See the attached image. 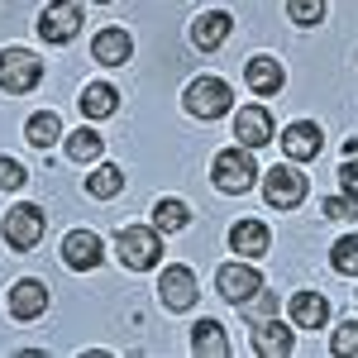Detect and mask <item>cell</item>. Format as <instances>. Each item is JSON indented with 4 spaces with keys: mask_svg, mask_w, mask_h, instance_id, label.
<instances>
[{
    "mask_svg": "<svg viewBox=\"0 0 358 358\" xmlns=\"http://www.w3.org/2000/svg\"><path fill=\"white\" fill-rule=\"evenodd\" d=\"M210 177H215V187L229 196L248 192L253 182H258V163H253V148L244 143H234V148H220L215 153V163H210Z\"/></svg>",
    "mask_w": 358,
    "mask_h": 358,
    "instance_id": "1",
    "label": "cell"
},
{
    "mask_svg": "<svg viewBox=\"0 0 358 358\" xmlns=\"http://www.w3.org/2000/svg\"><path fill=\"white\" fill-rule=\"evenodd\" d=\"M115 253H120V263H124L129 273H148V268H158V253H163L158 224H153V229H143V224H129V229H120V239H115Z\"/></svg>",
    "mask_w": 358,
    "mask_h": 358,
    "instance_id": "2",
    "label": "cell"
},
{
    "mask_svg": "<svg viewBox=\"0 0 358 358\" xmlns=\"http://www.w3.org/2000/svg\"><path fill=\"white\" fill-rule=\"evenodd\" d=\"M38 82H43V62L29 53V48H5V53H0V91L24 96V91H34Z\"/></svg>",
    "mask_w": 358,
    "mask_h": 358,
    "instance_id": "3",
    "label": "cell"
},
{
    "mask_svg": "<svg viewBox=\"0 0 358 358\" xmlns=\"http://www.w3.org/2000/svg\"><path fill=\"white\" fill-rule=\"evenodd\" d=\"M229 101H234V91L220 77H196L187 86V110L196 120H220V115H229Z\"/></svg>",
    "mask_w": 358,
    "mask_h": 358,
    "instance_id": "4",
    "label": "cell"
},
{
    "mask_svg": "<svg viewBox=\"0 0 358 358\" xmlns=\"http://www.w3.org/2000/svg\"><path fill=\"white\" fill-rule=\"evenodd\" d=\"M263 201H268L273 210H292V206H301V201H306L301 167H282V163H277L273 172L263 177Z\"/></svg>",
    "mask_w": 358,
    "mask_h": 358,
    "instance_id": "5",
    "label": "cell"
},
{
    "mask_svg": "<svg viewBox=\"0 0 358 358\" xmlns=\"http://www.w3.org/2000/svg\"><path fill=\"white\" fill-rule=\"evenodd\" d=\"M77 34H82V10H77L72 0L43 5V15H38V38H43V43H72Z\"/></svg>",
    "mask_w": 358,
    "mask_h": 358,
    "instance_id": "6",
    "label": "cell"
},
{
    "mask_svg": "<svg viewBox=\"0 0 358 358\" xmlns=\"http://www.w3.org/2000/svg\"><path fill=\"white\" fill-rule=\"evenodd\" d=\"M215 287H220L224 301H234V306H248L253 296H263V277L248 263H224L220 273H215Z\"/></svg>",
    "mask_w": 358,
    "mask_h": 358,
    "instance_id": "7",
    "label": "cell"
},
{
    "mask_svg": "<svg viewBox=\"0 0 358 358\" xmlns=\"http://www.w3.org/2000/svg\"><path fill=\"white\" fill-rule=\"evenodd\" d=\"M43 210H38V206H15V210H10V215H5V224H0V234H5V244L10 248H34L38 244V239H43Z\"/></svg>",
    "mask_w": 358,
    "mask_h": 358,
    "instance_id": "8",
    "label": "cell"
},
{
    "mask_svg": "<svg viewBox=\"0 0 358 358\" xmlns=\"http://www.w3.org/2000/svg\"><path fill=\"white\" fill-rule=\"evenodd\" d=\"M101 258H106V244H101V234H91V229H72V234L62 239V263H67L72 273L101 268Z\"/></svg>",
    "mask_w": 358,
    "mask_h": 358,
    "instance_id": "9",
    "label": "cell"
},
{
    "mask_svg": "<svg viewBox=\"0 0 358 358\" xmlns=\"http://www.w3.org/2000/svg\"><path fill=\"white\" fill-rule=\"evenodd\" d=\"M158 301H163L167 310H192L196 306V273L192 268L172 263V268L158 277Z\"/></svg>",
    "mask_w": 358,
    "mask_h": 358,
    "instance_id": "10",
    "label": "cell"
},
{
    "mask_svg": "<svg viewBox=\"0 0 358 358\" xmlns=\"http://www.w3.org/2000/svg\"><path fill=\"white\" fill-rule=\"evenodd\" d=\"M282 153H287L292 163H310V158H320V124H310V120L287 124V129H282Z\"/></svg>",
    "mask_w": 358,
    "mask_h": 358,
    "instance_id": "11",
    "label": "cell"
},
{
    "mask_svg": "<svg viewBox=\"0 0 358 358\" xmlns=\"http://www.w3.org/2000/svg\"><path fill=\"white\" fill-rule=\"evenodd\" d=\"M229 29H234V20H229L224 10H201L192 20V43L201 53H215L224 38H229Z\"/></svg>",
    "mask_w": 358,
    "mask_h": 358,
    "instance_id": "12",
    "label": "cell"
},
{
    "mask_svg": "<svg viewBox=\"0 0 358 358\" xmlns=\"http://www.w3.org/2000/svg\"><path fill=\"white\" fill-rule=\"evenodd\" d=\"M234 138H239L244 148H263V143H273V115L263 110V106H244V110L234 115Z\"/></svg>",
    "mask_w": 358,
    "mask_h": 358,
    "instance_id": "13",
    "label": "cell"
},
{
    "mask_svg": "<svg viewBox=\"0 0 358 358\" xmlns=\"http://www.w3.org/2000/svg\"><path fill=\"white\" fill-rule=\"evenodd\" d=\"M43 310H48V287H43V282L24 277V282L10 287V315H15V320H38Z\"/></svg>",
    "mask_w": 358,
    "mask_h": 358,
    "instance_id": "14",
    "label": "cell"
},
{
    "mask_svg": "<svg viewBox=\"0 0 358 358\" xmlns=\"http://www.w3.org/2000/svg\"><path fill=\"white\" fill-rule=\"evenodd\" d=\"M91 53H96V62H106V67H124L129 62V53H134V38H129V29H101L96 38H91Z\"/></svg>",
    "mask_w": 358,
    "mask_h": 358,
    "instance_id": "15",
    "label": "cell"
},
{
    "mask_svg": "<svg viewBox=\"0 0 358 358\" xmlns=\"http://www.w3.org/2000/svg\"><path fill=\"white\" fill-rule=\"evenodd\" d=\"M244 82H248L253 96H277L282 82H287V72H282L277 57H248V62H244Z\"/></svg>",
    "mask_w": 358,
    "mask_h": 358,
    "instance_id": "16",
    "label": "cell"
},
{
    "mask_svg": "<svg viewBox=\"0 0 358 358\" xmlns=\"http://www.w3.org/2000/svg\"><path fill=\"white\" fill-rule=\"evenodd\" d=\"M287 315H292V325H301V330H320V325L330 320V301H325L320 292H296V296L287 301Z\"/></svg>",
    "mask_w": 358,
    "mask_h": 358,
    "instance_id": "17",
    "label": "cell"
},
{
    "mask_svg": "<svg viewBox=\"0 0 358 358\" xmlns=\"http://www.w3.org/2000/svg\"><path fill=\"white\" fill-rule=\"evenodd\" d=\"M268 244H273V234H268V224H263V220H239L234 229H229V248L244 253V258H263Z\"/></svg>",
    "mask_w": 358,
    "mask_h": 358,
    "instance_id": "18",
    "label": "cell"
},
{
    "mask_svg": "<svg viewBox=\"0 0 358 358\" xmlns=\"http://www.w3.org/2000/svg\"><path fill=\"white\" fill-rule=\"evenodd\" d=\"M292 344H296V339H292V330H287L282 320H263V325L253 330V349H258L263 358H282V354H292Z\"/></svg>",
    "mask_w": 358,
    "mask_h": 358,
    "instance_id": "19",
    "label": "cell"
},
{
    "mask_svg": "<svg viewBox=\"0 0 358 358\" xmlns=\"http://www.w3.org/2000/svg\"><path fill=\"white\" fill-rule=\"evenodd\" d=\"M77 106H82L86 120H106V115L120 110V91H115L110 82H91L82 91V101H77Z\"/></svg>",
    "mask_w": 358,
    "mask_h": 358,
    "instance_id": "20",
    "label": "cell"
},
{
    "mask_svg": "<svg viewBox=\"0 0 358 358\" xmlns=\"http://www.w3.org/2000/svg\"><path fill=\"white\" fill-rule=\"evenodd\" d=\"M192 354H210V358H224L229 354V339H224L220 320H196L192 325Z\"/></svg>",
    "mask_w": 358,
    "mask_h": 358,
    "instance_id": "21",
    "label": "cell"
},
{
    "mask_svg": "<svg viewBox=\"0 0 358 358\" xmlns=\"http://www.w3.org/2000/svg\"><path fill=\"white\" fill-rule=\"evenodd\" d=\"M86 192L96 196V201H115V196L124 192V172H120L115 163H101L91 177H86Z\"/></svg>",
    "mask_w": 358,
    "mask_h": 358,
    "instance_id": "22",
    "label": "cell"
},
{
    "mask_svg": "<svg viewBox=\"0 0 358 358\" xmlns=\"http://www.w3.org/2000/svg\"><path fill=\"white\" fill-rule=\"evenodd\" d=\"M24 138L34 143V148H53L57 138H62V120H57L53 110H38V115L24 124Z\"/></svg>",
    "mask_w": 358,
    "mask_h": 358,
    "instance_id": "23",
    "label": "cell"
},
{
    "mask_svg": "<svg viewBox=\"0 0 358 358\" xmlns=\"http://www.w3.org/2000/svg\"><path fill=\"white\" fill-rule=\"evenodd\" d=\"M101 148H106V138L96 134L91 124L77 129V134H67V158H72V163H96V158H101Z\"/></svg>",
    "mask_w": 358,
    "mask_h": 358,
    "instance_id": "24",
    "label": "cell"
},
{
    "mask_svg": "<svg viewBox=\"0 0 358 358\" xmlns=\"http://www.w3.org/2000/svg\"><path fill=\"white\" fill-rule=\"evenodd\" d=\"M187 220H192V210H187L182 201H158V206H153L158 234H177V229H187Z\"/></svg>",
    "mask_w": 358,
    "mask_h": 358,
    "instance_id": "25",
    "label": "cell"
},
{
    "mask_svg": "<svg viewBox=\"0 0 358 358\" xmlns=\"http://www.w3.org/2000/svg\"><path fill=\"white\" fill-rule=\"evenodd\" d=\"M330 263H334V273L358 277V234H344V239L330 248Z\"/></svg>",
    "mask_w": 358,
    "mask_h": 358,
    "instance_id": "26",
    "label": "cell"
},
{
    "mask_svg": "<svg viewBox=\"0 0 358 358\" xmlns=\"http://www.w3.org/2000/svg\"><path fill=\"white\" fill-rule=\"evenodd\" d=\"M287 15H292V24L310 29L325 20V0H287Z\"/></svg>",
    "mask_w": 358,
    "mask_h": 358,
    "instance_id": "27",
    "label": "cell"
},
{
    "mask_svg": "<svg viewBox=\"0 0 358 358\" xmlns=\"http://www.w3.org/2000/svg\"><path fill=\"white\" fill-rule=\"evenodd\" d=\"M320 215H325V220H354L358 206L349 196H325V201H320Z\"/></svg>",
    "mask_w": 358,
    "mask_h": 358,
    "instance_id": "28",
    "label": "cell"
},
{
    "mask_svg": "<svg viewBox=\"0 0 358 358\" xmlns=\"http://www.w3.org/2000/svg\"><path fill=\"white\" fill-rule=\"evenodd\" d=\"M334 354H339V358L358 354V320H344V325L334 330Z\"/></svg>",
    "mask_w": 358,
    "mask_h": 358,
    "instance_id": "29",
    "label": "cell"
},
{
    "mask_svg": "<svg viewBox=\"0 0 358 358\" xmlns=\"http://www.w3.org/2000/svg\"><path fill=\"white\" fill-rule=\"evenodd\" d=\"M24 182H29V177H24V167L15 163V158H0V187H5V192H20Z\"/></svg>",
    "mask_w": 358,
    "mask_h": 358,
    "instance_id": "30",
    "label": "cell"
},
{
    "mask_svg": "<svg viewBox=\"0 0 358 358\" xmlns=\"http://www.w3.org/2000/svg\"><path fill=\"white\" fill-rule=\"evenodd\" d=\"M339 187H344V196L358 206V158H349V163L339 167Z\"/></svg>",
    "mask_w": 358,
    "mask_h": 358,
    "instance_id": "31",
    "label": "cell"
},
{
    "mask_svg": "<svg viewBox=\"0 0 358 358\" xmlns=\"http://www.w3.org/2000/svg\"><path fill=\"white\" fill-rule=\"evenodd\" d=\"M101 5H110V0H101Z\"/></svg>",
    "mask_w": 358,
    "mask_h": 358,
    "instance_id": "32",
    "label": "cell"
}]
</instances>
